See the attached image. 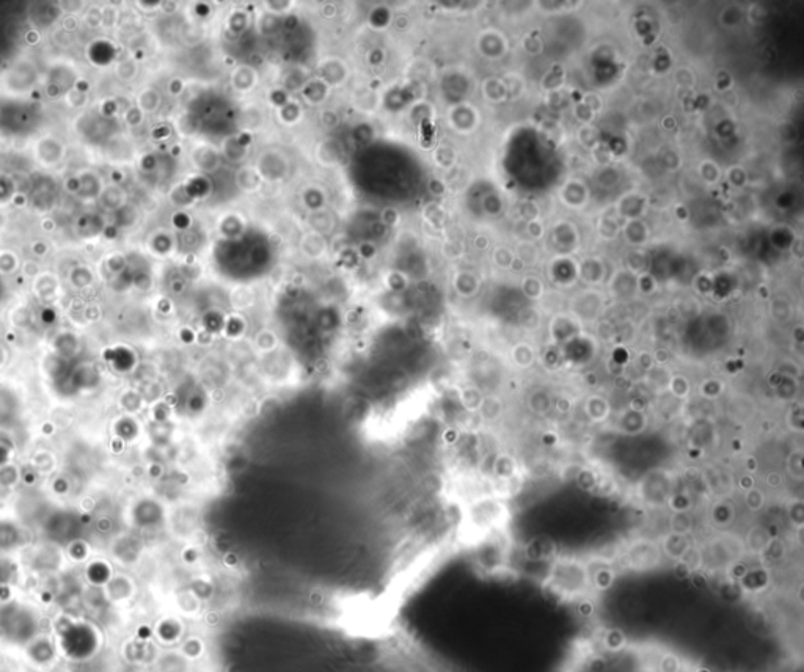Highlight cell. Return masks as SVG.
Returning <instances> with one entry per match:
<instances>
[{"label": "cell", "instance_id": "obj_1", "mask_svg": "<svg viewBox=\"0 0 804 672\" xmlns=\"http://www.w3.org/2000/svg\"><path fill=\"white\" fill-rule=\"evenodd\" d=\"M40 635V619L36 613L19 603L0 608V638L14 646L26 647Z\"/></svg>", "mask_w": 804, "mask_h": 672}, {"label": "cell", "instance_id": "obj_2", "mask_svg": "<svg viewBox=\"0 0 804 672\" xmlns=\"http://www.w3.org/2000/svg\"><path fill=\"white\" fill-rule=\"evenodd\" d=\"M591 575L586 567L576 561L563 560L553 565L550 573V586L553 592L566 599L576 597L591 586Z\"/></svg>", "mask_w": 804, "mask_h": 672}, {"label": "cell", "instance_id": "obj_3", "mask_svg": "<svg viewBox=\"0 0 804 672\" xmlns=\"http://www.w3.org/2000/svg\"><path fill=\"white\" fill-rule=\"evenodd\" d=\"M62 644L74 661L87 660L95 655L97 633L90 625H70L62 631Z\"/></svg>", "mask_w": 804, "mask_h": 672}, {"label": "cell", "instance_id": "obj_4", "mask_svg": "<svg viewBox=\"0 0 804 672\" xmlns=\"http://www.w3.org/2000/svg\"><path fill=\"white\" fill-rule=\"evenodd\" d=\"M662 560V550L649 540H638L627 551V562L635 570L655 569Z\"/></svg>", "mask_w": 804, "mask_h": 672}, {"label": "cell", "instance_id": "obj_5", "mask_svg": "<svg viewBox=\"0 0 804 672\" xmlns=\"http://www.w3.org/2000/svg\"><path fill=\"white\" fill-rule=\"evenodd\" d=\"M154 636L159 641H161V644H164V646H169V647L179 646L181 641H183L184 636H186L184 621H181L179 617H174V616L161 619V621L156 624Z\"/></svg>", "mask_w": 804, "mask_h": 672}, {"label": "cell", "instance_id": "obj_6", "mask_svg": "<svg viewBox=\"0 0 804 672\" xmlns=\"http://www.w3.org/2000/svg\"><path fill=\"white\" fill-rule=\"evenodd\" d=\"M154 672H194V663L179 652V649H165L154 661Z\"/></svg>", "mask_w": 804, "mask_h": 672}, {"label": "cell", "instance_id": "obj_7", "mask_svg": "<svg viewBox=\"0 0 804 672\" xmlns=\"http://www.w3.org/2000/svg\"><path fill=\"white\" fill-rule=\"evenodd\" d=\"M26 651L28 658L36 664H49L55 658V647L54 643L48 636L38 635L33 641L26 646Z\"/></svg>", "mask_w": 804, "mask_h": 672}, {"label": "cell", "instance_id": "obj_8", "mask_svg": "<svg viewBox=\"0 0 804 672\" xmlns=\"http://www.w3.org/2000/svg\"><path fill=\"white\" fill-rule=\"evenodd\" d=\"M126 651H127L129 661L140 663V664H154L159 655V649L151 643L149 639L135 641V643H131L127 646Z\"/></svg>", "mask_w": 804, "mask_h": 672}, {"label": "cell", "instance_id": "obj_9", "mask_svg": "<svg viewBox=\"0 0 804 672\" xmlns=\"http://www.w3.org/2000/svg\"><path fill=\"white\" fill-rule=\"evenodd\" d=\"M178 649L187 660L195 663L204 658V655L208 652V644L206 639L200 635H186L184 639L179 643Z\"/></svg>", "mask_w": 804, "mask_h": 672}, {"label": "cell", "instance_id": "obj_10", "mask_svg": "<svg viewBox=\"0 0 804 672\" xmlns=\"http://www.w3.org/2000/svg\"><path fill=\"white\" fill-rule=\"evenodd\" d=\"M692 547V543L688 540V535H680L670 533L662 542V553L667 558H671L674 561H679L684 556L685 551Z\"/></svg>", "mask_w": 804, "mask_h": 672}, {"label": "cell", "instance_id": "obj_11", "mask_svg": "<svg viewBox=\"0 0 804 672\" xmlns=\"http://www.w3.org/2000/svg\"><path fill=\"white\" fill-rule=\"evenodd\" d=\"M176 602H178L179 613L183 616L194 617V616H199L201 613L203 602L199 597H196V595L191 591V589H187V591L181 592L178 595Z\"/></svg>", "mask_w": 804, "mask_h": 672}, {"label": "cell", "instance_id": "obj_12", "mask_svg": "<svg viewBox=\"0 0 804 672\" xmlns=\"http://www.w3.org/2000/svg\"><path fill=\"white\" fill-rule=\"evenodd\" d=\"M770 542H771V535L768 534L767 530H765V528L756 526L748 533L746 543H748L749 550L754 551V553L762 555L763 551L767 550V547L770 545Z\"/></svg>", "mask_w": 804, "mask_h": 672}, {"label": "cell", "instance_id": "obj_13", "mask_svg": "<svg viewBox=\"0 0 804 672\" xmlns=\"http://www.w3.org/2000/svg\"><path fill=\"white\" fill-rule=\"evenodd\" d=\"M670 526H671V533L688 535L693 531V518L688 513V511H677L672 513Z\"/></svg>", "mask_w": 804, "mask_h": 672}, {"label": "cell", "instance_id": "obj_14", "mask_svg": "<svg viewBox=\"0 0 804 672\" xmlns=\"http://www.w3.org/2000/svg\"><path fill=\"white\" fill-rule=\"evenodd\" d=\"M191 591L199 597L201 602L209 600L214 595V585L211 583V580L206 577H199L192 581Z\"/></svg>", "mask_w": 804, "mask_h": 672}, {"label": "cell", "instance_id": "obj_15", "mask_svg": "<svg viewBox=\"0 0 804 672\" xmlns=\"http://www.w3.org/2000/svg\"><path fill=\"white\" fill-rule=\"evenodd\" d=\"M602 643L608 652H619L625 646V635L618 629H611L605 633Z\"/></svg>", "mask_w": 804, "mask_h": 672}, {"label": "cell", "instance_id": "obj_16", "mask_svg": "<svg viewBox=\"0 0 804 672\" xmlns=\"http://www.w3.org/2000/svg\"><path fill=\"white\" fill-rule=\"evenodd\" d=\"M477 410L481 412L484 420L492 421V420H497L499 415H502L503 405L497 398H485V399H482V402H481L480 409H477Z\"/></svg>", "mask_w": 804, "mask_h": 672}, {"label": "cell", "instance_id": "obj_17", "mask_svg": "<svg viewBox=\"0 0 804 672\" xmlns=\"http://www.w3.org/2000/svg\"><path fill=\"white\" fill-rule=\"evenodd\" d=\"M73 672H107V666H105V663L101 656L93 655L87 660L75 663Z\"/></svg>", "mask_w": 804, "mask_h": 672}, {"label": "cell", "instance_id": "obj_18", "mask_svg": "<svg viewBox=\"0 0 804 672\" xmlns=\"http://www.w3.org/2000/svg\"><path fill=\"white\" fill-rule=\"evenodd\" d=\"M679 561H680L682 564H684L689 572L693 573V572H697V570H699V569L702 567L704 558H702L701 551L697 550L696 547H689V548L685 551V553H684V556H682Z\"/></svg>", "mask_w": 804, "mask_h": 672}, {"label": "cell", "instance_id": "obj_19", "mask_svg": "<svg viewBox=\"0 0 804 672\" xmlns=\"http://www.w3.org/2000/svg\"><path fill=\"white\" fill-rule=\"evenodd\" d=\"M658 672H680L682 669V661L677 655L674 654H665L660 656L658 660V666H657Z\"/></svg>", "mask_w": 804, "mask_h": 672}, {"label": "cell", "instance_id": "obj_20", "mask_svg": "<svg viewBox=\"0 0 804 672\" xmlns=\"http://www.w3.org/2000/svg\"><path fill=\"white\" fill-rule=\"evenodd\" d=\"M745 500H746V506L751 511H761L765 506V495L762 490H758L756 487L748 490Z\"/></svg>", "mask_w": 804, "mask_h": 672}, {"label": "cell", "instance_id": "obj_21", "mask_svg": "<svg viewBox=\"0 0 804 672\" xmlns=\"http://www.w3.org/2000/svg\"><path fill=\"white\" fill-rule=\"evenodd\" d=\"M480 390L476 388H465L464 390V396H462V401H464V405L468 407L470 410H477L480 409V405L482 402V398L480 396Z\"/></svg>", "mask_w": 804, "mask_h": 672}, {"label": "cell", "instance_id": "obj_22", "mask_svg": "<svg viewBox=\"0 0 804 672\" xmlns=\"http://www.w3.org/2000/svg\"><path fill=\"white\" fill-rule=\"evenodd\" d=\"M613 580H614L613 572L610 569H602V570H598L596 573L594 580H591V581H594V585L598 589H608L613 585Z\"/></svg>", "mask_w": 804, "mask_h": 672}, {"label": "cell", "instance_id": "obj_23", "mask_svg": "<svg viewBox=\"0 0 804 672\" xmlns=\"http://www.w3.org/2000/svg\"><path fill=\"white\" fill-rule=\"evenodd\" d=\"M578 613H580L581 616L588 617V616H591V614L594 613V605H593V603H591L589 600H581V602L578 603Z\"/></svg>", "mask_w": 804, "mask_h": 672}, {"label": "cell", "instance_id": "obj_24", "mask_svg": "<svg viewBox=\"0 0 804 672\" xmlns=\"http://www.w3.org/2000/svg\"><path fill=\"white\" fill-rule=\"evenodd\" d=\"M767 484L773 489L779 487L781 484H783V476H781L779 473H770L767 476Z\"/></svg>", "mask_w": 804, "mask_h": 672}, {"label": "cell", "instance_id": "obj_25", "mask_svg": "<svg viewBox=\"0 0 804 672\" xmlns=\"http://www.w3.org/2000/svg\"><path fill=\"white\" fill-rule=\"evenodd\" d=\"M739 486H740L743 490H745V492H748L749 489L754 487V482H753V479H751V476H745V478H741V479L739 481Z\"/></svg>", "mask_w": 804, "mask_h": 672}, {"label": "cell", "instance_id": "obj_26", "mask_svg": "<svg viewBox=\"0 0 804 672\" xmlns=\"http://www.w3.org/2000/svg\"><path fill=\"white\" fill-rule=\"evenodd\" d=\"M746 470L749 473H754L757 470V460L754 457H748L746 460Z\"/></svg>", "mask_w": 804, "mask_h": 672}, {"label": "cell", "instance_id": "obj_27", "mask_svg": "<svg viewBox=\"0 0 804 672\" xmlns=\"http://www.w3.org/2000/svg\"><path fill=\"white\" fill-rule=\"evenodd\" d=\"M0 672H10V671H0Z\"/></svg>", "mask_w": 804, "mask_h": 672}]
</instances>
